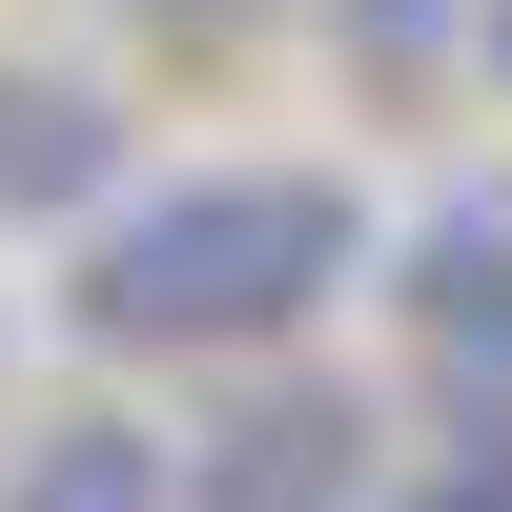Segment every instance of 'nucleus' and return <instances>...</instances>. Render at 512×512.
I'll list each match as a JSON object with an SVG mask.
<instances>
[{
    "label": "nucleus",
    "instance_id": "8",
    "mask_svg": "<svg viewBox=\"0 0 512 512\" xmlns=\"http://www.w3.org/2000/svg\"><path fill=\"white\" fill-rule=\"evenodd\" d=\"M492 82H512V0H492Z\"/></svg>",
    "mask_w": 512,
    "mask_h": 512
},
{
    "label": "nucleus",
    "instance_id": "1",
    "mask_svg": "<svg viewBox=\"0 0 512 512\" xmlns=\"http://www.w3.org/2000/svg\"><path fill=\"white\" fill-rule=\"evenodd\" d=\"M349 287H369V185H328V164H164V185L82 205L62 328L103 369H267Z\"/></svg>",
    "mask_w": 512,
    "mask_h": 512
},
{
    "label": "nucleus",
    "instance_id": "6",
    "mask_svg": "<svg viewBox=\"0 0 512 512\" xmlns=\"http://www.w3.org/2000/svg\"><path fill=\"white\" fill-rule=\"evenodd\" d=\"M390 512H512V431H451V472L390 492Z\"/></svg>",
    "mask_w": 512,
    "mask_h": 512
},
{
    "label": "nucleus",
    "instance_id": "7",
    "mask_svg": "<svg viewBox=\"0 0 512 512\" xmlns=\"http://www.w3.org/2000/svg\"><path fill=\"white\" fill-rule=\"evenodd\" d=\"M144 21H164V41H226V21H246V0H144Z\"/></svg>",
    "mask_w": 512,
    "mask_h": 512
},
{
    "label": "nucleus",
    "instance_id": "5",
    "mask_svg": "<svg viewBox=\"0 0 512 512\" xmlns=\"http://www.w3.org/2000/svg\"><path fill=\"white\" fill-rule=\"evenodd\" d=\"M0 512H185V492H164V431L82 410V431H21V472H0Z\"/></svg>",
    "mask_w": 512,
    "mask_h": 512
},
{
    "label": "nucleus",
    "instance_id": "4",
    "mask_svg": "<svg viewBox=\"0 0 512 512\" xmlns=\"http://www.w3.org/2000/svg\"><path fill=\"white\" fill-rule=\"evenodd\" d=\"M103 185H123V103L82 62H0V205L21 226H82Z\"/></svg>",
    "mask_w": 512,
    "mask_h": 512
},
{
    "label": "nucleus",
    "instance_id": "3",
    "mask_svg": "<svg viewBox=\"0 0 512 512\" xmlns=\"http://www.w3.org/2000/svg\"><path fill=\"white\" fill-rule=\"evenodd\" d=\"M390 308H410V349H431L451 431H512V205H431V226L390 246Z\"/></svg>",
    "mask_w": 512,
    "mask_h": 512
},
{
    "label": "nucleus",
    "instance_id": "2",
    "mask_svg": "<svg viewBox=\"0 0 512 512\" xmlns=\"http://www.w3.org/2000/svg\"><path fill=\"white\" fill-rule=\"evenodd\" d=\"M164 492L185 512H369V390L267 369V390H226L185 451H164Z\"/></svg>",
    "mask_w": 512,
    "mask_h": 512
}]
</instances>
